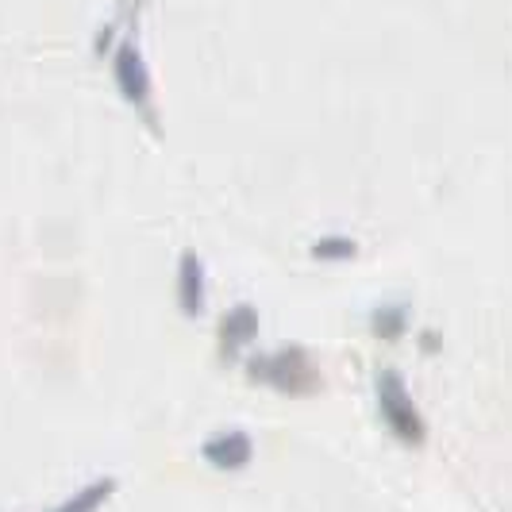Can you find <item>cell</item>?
I'll return each instance as SVG.
<instances>
[{
  "label": "cell",
  "instance_id": "obj_9",
  "mask_svg": "<svg viewBox=\"0 0 512 512\" xmlns=\"http://www.w3.org/2000/svg\"><path fill=\"white\" fill-rule=\"evenodd\" d=\"M374 324H378V328H374V332L378 335H401V328H405V308H385V312H378V316H374Z\"/></svg>",
  "mask_w": 512,
  "mask_h": 512
},
{
  "label": "cell",
  "instance_id": "obj_2",
  "mask_svg": "<svg viewBox=\"0 0 512 512\" xmlns=\"http://www.w3.org/2000/svg\"><path fill=\"white\" fill-rule=\"evenodd\" d=\"M378 409H382V420L389 424V432L401 443H409V447L424 443V420H420V409L412 405L401 374L385 370L382 378H378Z\"/></svg>",
  "mask_w": 512,
  "mask_h": 512
},
{
  "label": "cell",
  "instance_id": "obj_7",
  "mask_svg": "<svg viewBox=\"0 0 512 512\" xmlns=\"http://www.w3.org/2000/svg\"><path fill=\"white\" fill-rule=\"evenodd\" d=\"M112 489H116V482L112 478H101V482H93V486H85L81 493H74L66 505H58V509L51 512H97L112 497Z\"/></svg>",
  "mask_w": 512,
  "mask_h": 512
},
{
  "label": "cell",
  "instance_id": "obj_3",
  "mask_svg": "<svg viewBox=\"0 0 512 512\" xmlns=\"http://www.w3.org/2000/svg\"><path fill=\"white\" fill-rule=\"evenodd\" d=\"M112 77H116V89L128 104H135L143 116H151V70L143 62L139 47L124 39L116 51H112Z\"/></svg>",
  "mask_w": 512,
  "mask_h": 512
},
{
  "label": "cell",
  "instance_id": "obj_6",
  "mask_svg": "<svg viewBox=\"0 0 512 512\" xmlns=\"http://www.w3.org/2000/svg\"><path fill=\"white\" fill-rule=\"evenodd\" d=\"M258 332V312L251 305H235L224 316V328H220V343H224V351L235 355L243 343H251Z\"/></svg>",
  "mask_w": 512,
  "mask_h": 512
},
{
  "label": "cell",
  "instance_id": "obj_5",
  "mask_svg": "<svg viewBox=\"0 0 512 512\" xmlns=\"http://www.w3.org/2000/svg\"><path fill=\"white\" fill-rule=\"evenodd\" d=\"M178 297H181V312H185V316H201V308H205V266H201V258L193 255V251L181 255Z\"/></svg>",
  "mask_w": 512,
  "mask_h": 512
},
{
  "label": "cell",
  "instance_id": "obj_1",
  "mask_svg": "<svg viewBox=\"0 0 512 512\" xmlns=\"http://www.w3.org/2000/svg\"><path fill=\"white\" fill-rule=\"evenodd\" d=\"M247 374L255 382L270 385L278 393H312L320 389V374L316 366L308 362L305 351H278V355H262L247 366Z\"/></svg>",
  "mask_w": 512,
  "mask_h": 512
},
{
  "label": "cell",
  "instance_id": "obj_8",
  "mask_svg": "<svg viewBox=\"0 0 512 512\" xmlns=\"http://www.w3.org/2000/svg\"><path fill=\"white\" fill-rule=\"evenodd\" d=\"M312 255L328 258V262H332V258H351L355 255V243H351V239H324V243L312 247Z\"/></svg>",
  "mask_w": 512,
  "mask_h": 512
},
{
  "label": "cell",
  "instance_id": "obj_4",
  "mask_svg": "<svg viewBox=\"0 0 512 512\" xmlns=\"http://www.w3.org/2000/svg\"><path fill=\"white\" fill-rule=\"evenodd\" d=\"M251 439L243 436V432H220V436H212L205 443V459L216 466V470H239V466H247L251 462Z\"/></svg>",
  "mask_w": 512,
  "mask_h": 512
}]
</instances>
